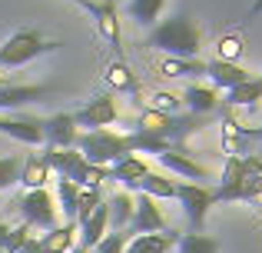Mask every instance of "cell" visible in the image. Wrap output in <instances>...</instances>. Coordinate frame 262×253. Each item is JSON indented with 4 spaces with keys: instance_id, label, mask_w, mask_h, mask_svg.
Masks as SVG:
<instances>
[{
    "instance_id": "1",
    "label": "cell",
    "mask_w": 262,
    "mask_h": 253,
    "mask_svg": "<svg viewBox=\"0 0 262 253\" xmlns=\"http://www.w3.org/2000/svg\"><path fill=\"white\" fill-rule=\"evenodd\" d=\"M262 197V157H226V170L219 177V190L212 200H259Z\"/></svg>"
},
{
    "instance_id": "2",
    "label": "cell",
    "mask_w": 262,
    "mask_h": 253,
    "mask_svg": "<svg viewBox=\"0 0 262 253\" xmlns=\"http://www.w3.org/2000/svg\"><path fill=\"white\" fill-rule=\"evenodd\" d=\"M149 47L163 50L166 57L196 60L203 40H199V27L192 24L186 13H176V17H169V20H163V24L153 27V33H149Z\"/></svg>"
},
{
    "instance_id": "3",
    "label": "cell",
    "mask_w": 262,
    "mask_h": 253,
    "mask_svg": "<svg viewBox=\"0 0 262 253\" xmlns=\"http://www.w3.org/2000/svg\"><path fill=\"white\" fill-rule=\"evenodd\" d=\"M73 147L83 153L86 163L93 167H110L120 157L129 153V140L126 133H113V130H86V133H77V143Z\"/></svg>"
},
{
    "instance_id": "4",
    "label": "cell",
    "mask_w": 262,
    "mask_h": 253,
    "mask_svg": "<svg viewBox=\"0 0 262 253\" xmlns=\"http://www.w3.org/2000/svg\"><path fill=\"white\" fill-rule=\"evenodd\" d=\"M57 47H60L57 40L40 37L37 30H17L4 47H0V67H24V64H30L33 57L50 53V50H57Z\"/></svg>"
},
{
    "instance_id": "5",
    "label": "cell",
    "mask_w": 262,
    "mask_h": 253,
    "mask_svg": "<svg viewBox=\"0 0 262 253\" xmlns=\"http://www.w3.org/2000/svg\"><path fill=\"white\" fill-rule=\"evenodd\" d=\"M13 207L20 210V217H24V223L30 230H53V227H60L57 223V207H53V197H50L47 187L43 190H27Z\"/></svg>"
},
{
    "instance_id": "6",
    "label": "cell",
    "mask_w": 262,
    "mask_h": 253,
    "mask_svg": "<svg viewBox=\"0 0 262 253\" xmlns=\"http://www.w3.org/2000/svg\"><path fill=\"white\" fill-rule=\"evenodd\" d=\"M176 200L183 203V213H186V220H189L192 233H203L209 207L216 203L212 200V190H206L203 183H179L176 187Z\"/></svg>"
},
{
    "instance_id": "7",
    "label": "cell",
    "mask_w": 262,
    "mask_h": 253,
    "mask_svg": "<svg viewBox=\"0 0 262 253\" xmlns=\"http://www.w3.org/2000/svg\"><path fill=\"white\" fill-rule=\"evenodd\" d=\"M73 124L86 127V130H106L116 124V100L110 93H100V97L86 100L77 113H73Z\"/></svg>"
},
{
    "instance_id": "8",
    "label": "cell",
    "mask_w": 262,
    "mask_h": 253,
    "mask_svg": "<svg viewBox=\"0 0 262 253\" xmlns=\"http://www.w3.org/2000/svg\"><path fill=\"white\" fill-rule=\"evenodd\" d=\"M93 17L96 33L106 40L110 47H120V17H116V4L113 0H73Z\"/></svg>"
},
{
    "instance_id": "9",
    "label": "cell",
    "mask_w": 262,
    "mask_h": 253,
    "mask_svg": "<svg viewBox=\"0 0 262 253\" xmlns=\"http://www.w3.org/2000/svg\"><path fill=\"white\" fill-rule=\"evenodd\" d=\"M163 230H169V227H166V220H163L156 200L146 197V193H136L133 197V220H129L126 233L140 237V233H163Z\"/></svg>"
},
{
    "instance_id": "10",
    "label": "cell",
    "mask_w": 262,
    "mask_h": 253,
    "mask_svg": "<svg viewBox=\"0 0 262 253\" xmlns=\"http://www.w3.org/2000/svg\"><path fill=\"white\" fill-rule=\"evenodd\" d=\"M0 133L27 147H43V120L37 117H4L0 113Z\"/></svg>"
},
{
    "instance_id": "11",
    "label": "cell",
    "mask_w": 262,
    "mask_h": 253,
    "mask_svg": "<svg viewBox=\"0 0 262 253\" xmlns=\"http://www.w3.org/2000/svg\"><path fill=\"white\" fill-rule=\"evenodd\" d=\"M77 143V124L73 113H53L43 120V147L47 150H70Z\"/></svg>"
},
{
    "instance_id": "12",
    "label": "cell",
    "mask_w": 262,
    "mask_h": 253,
    "mask_svg": "<svg viewBox=\"0 0 262 253\" xmlns=\"http://www.w3.org/2000/svg\"><path fill=\"white\" fill-rule=\"evenodd\" d=\"M47 97H50V90L40 84H4L0 87V110H20V107Z\"/></svg>"
},
{
    "instance_id": "13",
    "label": "cell",
    "mask_w": 262,
    "mask_h": 253,
    "mask_svg": "<svg viewBox=\"0 0 262 253\" xmlns=\"http://www.w3.org/2000/svg\"><path fill=\"white\" fill-rule=\"evenodd\" d=\"M183 107L189 113H199V117H212L219 110V93L212 87H203V84H186L183 87Z\"/></svg>"
},
{
    "instance_id": "14",
    "label": "cell",
    "mask_w": 262,
    "mask_h": 253,
    "mask_svg": "<svg viewBox=\"0 0 262 253\" xmlns=\"http://www.w3.org/2000/svg\"><path fill=\"white\" fill-rule=\"evenodd\" d=\"M206 77L212 80V87H219V90H232V87L246 84V80L252 77L246 67L239 64H226V60H209L206 64Z\"/></svg>"
},
{
    "instance_id": "15",
    "label": "cell",
    "mask_w": 262,
    "mask_h": 253,
    "mask_svg": "<svg viewBox=\"0 0 262 253\" xmlns=\"http://www.w3.org/2000/svg\"><path fill=\"white\" fill-rule=\"evenodd\" d=\"M160 163L166 170H173L176 177H183V180H189V183H199V180H206V167L203 163H196L186 150H169V153H160Z\"/></svg>"
},
{
    "instance_id": "16",
    "label": "cell",
    "mask_w": 262,
    "mask_h": 253,
    "mask_svg": "<svg viewBox=\"0 0 262 253\" xmlns=\"http://www.w3.org/2000/svg\"><path fill=\"white\" fill-rule=\"evenodd\" d=\"M77 227H80V247H83V250H93L96 243L106 237V230H110V210H106V200H103L83 223H77Z\"/></svg>"
},
{
    "instance_id": "17",
    "label": "cell",
    "mask_w": 262,
    "mask_h": 253,
    "mask_svg": "<svg viewBox=\"0 0 262 253\" xmlns=\"http://www.w3.org/2000/svg\"><path fill=\"white\" fill-rule=\"evenodd\" d=\"M146 173H149V163L140 160L136 153H126V157H120L116 163H110V180L123 183L126 190H136V180L146 177Z\"/></svg>"
},
{
    "instance_id": "18",
    "label": "cell",
    "mask_w": 262,
    "mask_h": 253,
    "mask_svg": "<svg viewBox=\"0 0 262 253\" xmlns=\"http://www.w3.org/2000/svg\"><path fill=\"white\" fill-rule=\"evenodd\" d=\"M77 247V223H60V227L47 230L43 237H37L40 253H70Z\"/></svg>"
},
{
    "instance_id": "19",
    "label": "cell",
    "mask_w": 262,
    "mask_h": 253,
    "mask_svg": "<svg viewBox=\"0 0 262 253\" xmlns=\"http://www.w3.org/2000/svg\"><path fill=\"white\" fill-rule=\"evenodd\" d=\"M179 243V237L173 230H163V233H140V237H129L126 250L123 253H169Z\"/></svg>"
},
{
    "instance_id": "20",
    "label": "cell",
    "mask_w": 262,
    "mask_h": 253,
    "mask_svg": "<svg viewBox=\"0 0 262 253\" xmlns=\"http://www.w3.org/2000/svg\"><path fill=\"white\" fill-rule=\"evenodd\" d=\"M43 160H47V167H50L57 177H63V180H73V173L86 163L77 147H70V150H43Z\"/></svg>"
},
{
    "instance_id": "21",
    "label": "cell",
    "mask_w": 262,
    "mask_h": 253,
    "mask_svg": "<svg viewBox=\"0 0 262 253\" xmlns=\"http://www.w3.org/2000/svg\"><path fill=\"white\" fill-rule=\"evenodd\" d=\"M249 140H252V130H246L232 117L223 120V150H226V157H246V143Z\"/></svg>"
},
{
    "instance_id": "22",
    "label": "cell",
    "mask_w": 262,
    "mask_h": 253,
    "mask_svg": "<svg viewBox=\"0 0 262 253\" xmlns=\"http://www.w3.org/2000/svg\"><path fill=\"white\" fill-rule=\"evenodd\" d=\"M163 77L173 80H186V84H196V77H206V64L203 60H179V57H166L160 64Z\"/></svg>"
},
{
    "instance_id": "23",
    "label": "cell",
    "mask_w": 262,
    "mask_h": 253,
    "mask_svg": "<svg viewBox=\"0 0 262 253\" xmlns=\"http://www.w3.org/2000/svg\"><path fill=\"white\" fill-rule=\"evenodd\" d=\"M47 180H50V167H47L43 153H30L24 160V167H20V183L27 190H43Z\"/></svg>"
},
{
    "instance_id": "24",
    "label": "cell",
    "mask_w": 262,
    "mask_h": 253,
    "mask_svg": "<svg viewBox=\"0 0 262 253\" xmlns=\"http://www.w3.org/2000/svg\"><path fill=\"white\" fill-rule=\"evenodd\" d=\"M106 210H110V230H126L129 220H133V193L120 190L106 200Z\"/></svg>"
},
{
    "instance_id": "25",
    "label": "cell",
    "mask_w": 262,
    "mask_h": 253,
    "mask_svg": "<svg viewBox=\"0 0 262 253\" xmlns=\"http://www.w3.org/2000/svg\"><path fill=\"white\" fill-rule=\"evenodd\" d=\"M136 193H146V197H153V200H176V183L149 170L146 177L136 180Z\"/></svg>"
},
{
    "instance_id": "26",
    "label": "cell",
    "mask_w": 262,
    "mask_h": 253,
    "mask_svg": "<svg viewBox=\"0 0 262 253\" xmlns=\"http://www.w3.org/2000/svg\"><path fill=\"white\" fill-rule=\"evenodd\" d=\"M126 140H129V153H153V157H160V153H169V150H173L163 137L149 133V130H140V127H136L133 133H126Z\"/></svg>"
},
{
    "instance_id": "27",
    "label": "cell",
    "mask_w": 262,
    "mask_h": 253,
    "mask_svg": "<svg viewBox=\"0 0 262 253\" xmlns=\"http://www.w3.org/2000/svg\"><path fill=\"white\" fill-rule=\"evenodd\" d=\"M262 100V77H249L246 84L226 90V104L229 107H256Z\"/></svg>"
},
{
    "instance_id": "28",
    "label": "cell",
    "mask_w": 262,
    "mask_h": 253,
    "mask_svg": "<svg viewBox=\"0 0 262 253\" xmlns=\"http://www.w3.org/2000/svg\"><path fill=\"white\" fill-rule=\"evenodd\" d=\"M103 80H106L113 90H123V93H136V90H140V84H136V77H133V70H129V64H123V60L110 64L106 73H103Z\"/></svg>"
},
{
    "instance_id": "29",
    "label": "cell",
    "mask_w": 262,
    "mask_h": 253,
    "mask_svg": "<svg viewBox=\"0 0 262 253\" xmlns=\"http://www.w3.org/2000/svg\"><path fill=\"white\" fill-rule=\"evenodd\" d=\"M163 7H166V0H129V4H126V13L136 20V24L153 27L156 20H160Z\"/></svg>"
},
{
    "instance_id": "30",
    "label": "cell",
    "mask_w": 262,
    "mask_h": 253,
    "mask_svg": "<svg viewBox=\"0 0 262 253\" xmlns=\"http://www.w3.org/2000/svg\"><path fill=\"white\" fill-rule=\"evenodd\" d=\"M77 197H80V187L73 180H63V177H60L57 180V200H60V210H63L67 223L77 220Z\"/></svg>"
},
{
    "instance_id": "31",
    "label": "cell",
    "mask_w": 262,
    "mask_h": 253,
    "mask_svg": "<svg viewBox=\"0 0 262 253\" xmlns=\"http://www.w3.org/2000/svg\"><path fill=\"white\" fill-rule=\"evenodd\" d=\"M100 203H103V190L100 187H83L80 197H77V220H73V223H83Z\"/></svg>"
},
{
    "instance_id": "32",
    "label": "cell",
    "mask_w": 262,
    "mask_h": 253,
    "mask_svg": "<svg viewBox=\"0 0 262 253\" xmlns=\"http://www.w3.org/2000/svg\"><path fill=\"white\" fill-rule=\"evenodd\" d=\"M176 250L179 253H219L216 240H212V237H206V233H186L183 240L176 243Z\"/></svg>"
},
{
    "instance_id": "33",
    "label": "cell",
    "mask_w": 262,
    "mask_h": 253,
    "mask_svg": "<svg viewBox=\"0 0 262 253\" xmlns=\"http://www.w3.org/2000/svg\"><path fill=\"white\" fill-rule=\"evenodd\" d=\"M243 37H236V33H229V37H219L216 44V60H226V64H236L239 57H243Z\"/></svg>"
},
{
    "instance_id": "34",
    "label": "cell",
    "mask_w": 262,
    "mask_h": 253,
    "mask_svg": "<svg viewBox=\"0 0 262 253\" xmlns=\"http://www.w3.org/2000/svg\"><path fill=\"white\" fill-rule=\"evenodd\" d=\"M149 110H156V113H183V97H176V93H169V90H156L153 97H149Z\"/></svg>"
},
{
    "instance_id": "35",
    "label": "cell",
    "mask_w": 262,
    "mask_h": 253,
    "mask_svg": "<svg viewBox=\"0 0 262 253\" xmlns=\"http://www.w3.org/2000/svg\"><path fill=\"white\" fill-rule=\"evenodd\" d=\"M126 243H129V233H126V230H110V233L103 237V240L96 243L90 253H123V250H126Z\"/></svg>"
},
{
    "instance_id": "36",
    "label": "cell",
    "mask_w": 262,
    "mask_h": 253,
    "mask_svg": "<svg viewBox=\"0 0 262 253\" xmlns=\"http://www.w3.org/2000/svg\"><path fill=\"white\" fill-rule=\"evenodd\" d=\"M20 167H24L20 157H0V190L20 183Z\"/></svg>"
},
{
    "instance_id": "37",
    "label": "cell",
    "mask_w": 262,
    "mask_h": 253,
    "mask_svg": "<svg viewBox=\"0 0 262 253\" xmlns=\"http://www.w3.org/2000/svg\"><path fill=\"white\" fill-rule=\"evenodd\" d=\"M7 237H10V227L0 220V253H4V247H7Z\"/></svg>"
},
{
    "instance_id": "38",
    "label": "cell",
    "mask_w": 262,
    "mask_h": 253,
    "mask_svg": "<svg viewBox=\"0 0 262 253\" xmlns=\"http://www.w3.org/2000/svg\"><path fill=\"white\" fill-rule=\"evenodd\" d=\"M252 140H259V143H262V127H259V130H252Z\"/></svg>"
},
{
    "instance_id": "39",
    "label": "cell",
    "mask_w": 262,
    "mask_h": 253,
    "mask_svg": "<svg viewBox=\"0 0 262 253\" xmlns=\"http://www.w3.org/2000/svg\"><path fill=\"white\" fill-rule=\"evenodd\" d=\"M70 253H90V250H83V247H80V243H77V247H73Z\"/></svg>"
},
{
    "instance_id": "40",
    "label": "cell",
    "mask_w": 262,
    "mask_h": 253,
    "mask_svg": "<svg viewBox=\"0 0 262 253\" xmlns=\"http://www.w3.org/2000/svg\"><path fill=\"white\" fill-rule=\"evenodd\" d=\"M259 203H262V197H259Z\"/></svg>"
}]
</instances>
